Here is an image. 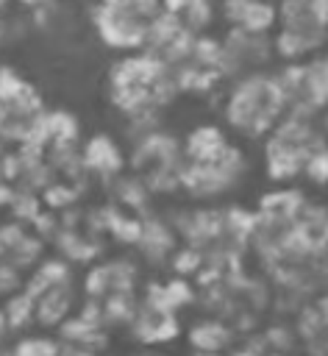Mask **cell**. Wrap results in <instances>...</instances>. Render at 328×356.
Segmentation results:
<instances>
[{
  "label": "cell",
  "instance_id": "obj_1",
  "mask_svg": "<svg viewBox=\"0 0 328 356\" xmlns=\"http://www.w3.org/2000/svg\"><path fill=\"white\" fill-rule=\"evenodd\" d=\"M275 22V50L286 58H309L328 42V0H281Z\"/></svg>",
  "mask_w": 328,
  "mask_h": 356
},
{
  "label": "cell",
  "instance_id": "obj_2",
  "mask_svg": "<svg viewBox=\"0 0 328 356\" xmlns=\"http://www.w3.org/2000/svg\"><path fill=\"white\" fill-rule=\"evenodd\" d=\"M286 106L284 97V86L281 78H270V75H247L228 100V120L247 131V134H259L267 125H272V120L281 114V108Z\"/></svg>",
  "mask_w": 328,
  "mask_h": 356
},
{
  "label": "cell",
  "instance_id": "obj_3",
  "mask_svg": "<svg viewBox=\"0 0 328 356\" xmlns=\"http://www.w3.org/2000/svg\"><path fill=\"white\" fill-rule=\"evenodd\" d=\"M97 25L114 44L142 42L161 17V0H103Z\"/></svg>",
  "mask_w": 328,
  "mask_h": 356
},
{
  "label": "cell",
  "instance_id": "obj_4",
  "mask_svg": "<svg viewBox=\"0 0 328 356\" xmlns=\"http://www.w3.org/2000/svg\"><path fill=\"white\" fill-rule=\"evenodd\" d=\"M284 97L292 114H311L328 106V58L309 56V61L289 67L281 75Z\"/></svg>",
  "mask_w": 328,
  "mask_h": 356
},
{
  "label": "cell",
  "instance_id": "obj_5",
  "mask_svg": "<svg viewBox=\"0 0 328 356\" xmlns=\"http://www.w3.org/2000/svg\"><path fill=\"white\" fill-rule=\"evenodd\" d=\"M225 17L233 22V28L267 31L275 22V8L261 0H225Z\"/></svg>",
  "mask_w": 328,
  "mask_h": 356
}]
</instances>
